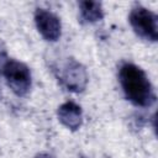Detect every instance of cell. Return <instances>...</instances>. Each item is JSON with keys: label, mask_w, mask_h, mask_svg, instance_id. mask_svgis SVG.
<instances>
[{"label": "cell", "mask_w": 158, "mask_h": 158, "mask_svg": "<svg viewBox=\"0 0 158 158\" xmlns=\"http://www.w3.org/2000/svg\"><path fill=\"white\" fill-rule=\"evenodd\" d=\"M118 81L127 100L139 107H149L156 101L152 83L142 68L133 63H123L118 69Z\"/></svg>", "instance_id": "6da1fadb"}, {"label": "cell", "mask_w": 158, "mask_h": 158, "mask_svg": "<svg viewBox=\"0 0 158 158\" xmlns=\"http://www.w3.org/2000/svg\"><path fill=\"white\" fill-rule=\"evenodd\" d=\"M158 19L154 12L143 7V6H135L130 15L128 22L135 31V33L151 42H156L158 40Z\"/></svg>", "instance_id": "7a4b0ae2"}, {"label": "cell", "mask_w": 158, "mask_h": 158, "mask_svg": "<svg viewBox=\"0 0 158 158\" xmlns=\"http://www.w3.org/2000/svg\"><path fill=\"white\" fill-rule=\"evenodd\" d=\"M5 80L11 91L17 96H25L28 94L32 84V77L30 68L16 59H9L2 72Z\"/></svg>", "instance_id": "3957f363"}, {"label": "cell", "mask_w": 158, "mask_h": 158, "mask_svg": "<svg viewBox=\"0 0 158 158\" xmlns=\"http://www.w3.org/2000/svg\"><path fill=\"white\" fill-rule=\"evenodd\" d=\"M60 80L67 90L72 93H81L85 90L89 75L86 68L74 58H68L60 69Z\"/></svg>", "instance_id": "277c9868"}, {"label": "cell", "mask_w": 158, "mask_h": 158, "mask_svg": "<svg viewBox=\"0 0 158 158\" xmlns=\"http://www.w3.org/2000/svg\"><path fill=\"white\" fill-rule=\"evenodd\" d=\"M35 23L40 35L49 42L59 40L62 33V23L59 17L46 9H37L35 11Z\"/></svg>", "instance_id": "5b68a950"}, {"label": "cell", "mask_w": 158, "mask_h": 158, "mask_svg": "<svg viewBox=\"0 0 158 158\" xmlns=\"http://www.w3.org/2000/svg\"><path fill=\"white\" fill-rule=\"evenodd\" d=\"M59 122L70 131H77L83 123V111L81 107L74 101L63 102L57 111Z\"/></svg>", "instance_id": "8992f818"}, {"label": "cell", "mask_w": 158, "mask_h": 158, "mask_svg": "<svg viewBox=\"0 0 158 158\" xmlns=\"http://www.w3.org/2000/svg\"><path fill=\"white\" fill-rule=\"evenodd\" d=\"M79 12H80V19L85 23H94L104 17V10L102 5L99 1H91V0H85L79 2Z\"/></svg>", "instance_id": "52a82bcc"}, {"label": "cell", "mask_w": 158, "mask_h": 158, "mask_svg": "<svg viewBox=\"0 0 158 158\" xmlns=\"http://www.w3.org/2000/svg\"><path fill=\"white\" fill-rule=\"evenodd\" d=\"M9 62V56H7V49L5 43L0 40V74H2L4 68L6 65V63Z\"/></svg>", "instance_id": "ba28073f"}, {"label": "cell", "mask_w": 158, "mask_h": 158, "mask_svg": "<svg viewBox=\"0 0 158 158\" xmlns=\"http://www.w3.org/2000/svg\"><path fill=\"white\" fill-rule=\"evenodd\" d=\"M33 158H53V157L51 154H48V153H38Z\"/></svg>", "instance_id": "9c48e42d"}]
</instances>
